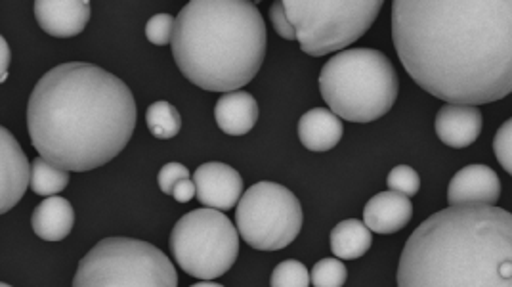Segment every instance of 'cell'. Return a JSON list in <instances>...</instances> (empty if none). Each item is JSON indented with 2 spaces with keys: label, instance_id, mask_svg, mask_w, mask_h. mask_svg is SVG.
I'll list each match as a JSON object with an SVG mask.
<instances>
[{
  "label": "cell",
  "instance_id": "obj_1",
  "mask_svg": "<svg viewBox=\"0 0 512 287\" xmlns=\"http://www.w3.org/2000/svg\"><path fill=\"white\" fill-rule=\"evenodd\" d=\"M392 41L409 77L448 104L512 94V0H396Z\"/></svg>",
  "mask_w": 512,
  "mask_h": 287
},
{
  "label": "cell",
  "instance_id": "obj_2",
  "mask_svg": "<svg viewBox=\"0 0 512 287\" xmlns=\"http://www.w3.org/2000/svg\"><path fill=\"white\" fill-rule=\"evenodd\" d=\"M136 129L127 85L102 67L69 62L44 73L29 96L27 131L52 165L85 173L115 159Z\"/></svg>",
  "mask_w": 512,
  "mask_h": 287
},
{
  "label": "cell",
  "instance_id": "obj_3",
  "mask_svg": "<svg viewBox=\"0 0 512 287\" xmlns=\"http://www.w3.org/2000/svg\"><path fill=\"white\" fill-rule=\"evenodd\" d=\"M398 287H512V213L499 207H448L406 242Z\"/></svg>",
  "mask_w": 512,
  "mask_h": 287
},
{
  "label": "cell",
  "instance_id": "obj_4",
  "mask_svg": "<svg viewBox=\"0 0 512 287\" xmlns=\"http://www.w3.org/2000/svg\"><path fill=\"white\" fill-rule=\"evenodd\" d=\"M266 43V23L253 2L192 0L176 18L172 56L195 87L235 92L255 79Z\"/></svg>",
  "mask_w": 512,
  "mask_h": 287
},
{
  "label": "cell",
  "instance_id": "obj_5",
  "mask_svg": "<svg viewBox=\"0 0 512 287\" xmlns=\"http://www.w3.org/2000/svg\"><path fill=\"white\" fill-rule=\"evenodd\" d=\"M400 90L398 73L383 52L352 48L321 67L320 92L339 119L371 123L392 110Z\"/></svg>",
  "mask_w": 512,
  "mask_h": 287
},
{
  "label": "cell",
  "instance_id": "obj_6",
  "mask_svg": "<svg viewBox=\"0 0 512 287\" xmlns=\"http://www.w3.org/2000/svg\"><path fill=\"white\" fill-rule=\"evenodd\" d=\"M73 287H178L171 259L155 245L106 238L81 259Z\"/></svg>",
  "mask_w": 512,
  "mask_h": 287
},
{
  "label": "cell",
  "instance_id": "obj_7",
  "mask_svg": "<svg viewBox=\"0 0 512 287\" xmlns=\"http://www.w3.org/2000/svg\"><path fill=\"white\" fill-rule=\"evenodd\" d=\"M300 50L310 56L344 52L379 18L383 0H283Z\"/></svg>",
  "mask_w": 512,
  "mask_h": 287
},
{
  "label": "cell",
  "instance_id": "obj_8",
  "mask_svg": "<svg viewBox=\"0 0 512 287\" xmlns=\"http://www.w3.org/2000/svg\"><path fill=\"white\" fill-rule=\"evenodd\" d=\"M176 265L197 280L224 276L239 255L237 228L216 209H195L184 215L171 232Z\"/></svg>",
  "mask_w": 512,
  "mask_h": 287
},
{
  "label": "cell",
  "instance_id": "obj_9",
  "mask_svg": "<svg viewBox=\"0 0 512 287\" xmlns=\"http://www.w3.org/2000/svg\"><path fill=\"white\" fill-rule=\"evenodd\" d=\"M237 232L258 251H279L297 240L302 207L291 190L276 182H258L237 203Z\"/></svg>",
  "mask_w": 512,
  "mask_h": 287
},
{
  "label": "cell",
  "instance_id": "obj_10",
  "mask_svg": "<svg viewBox=\"0 0 512 287\" xmlns=\"http://www.w3.org/2000/svg\"><path fill=\"white\" fill-rule=\"evenodd\" d=\"M197 199L216 211H230L243 198V178L226 163H205L193 173Z\"/></svg>",
  "mask_w": 512,
  "mask_h": 287
},
{
  "label": "cell",
  "instance_id": "obj_11",
  "mask_svg": "<svg viewBox=\"0 0 512 287\" xmlns=\"http://www.w3.org/2000/svg\"><path fill=\"white\" fill-rule=\"evenodd\" d=\"M31 186V163L6 127L0 129V213H8Z\"/></svg>",
  "mask_w": 512,
  "mask_h": 287
},
{
  "label": "cell",
  "instance_id": "obj_12",
  "mask_svg": "<svg viewBox=\"0 0 512 287\" xmlns=\"http://www.w3.org/2000/svg\"><path fill=\"white\" fill-rule=\"evenodd\" d=\"M501 198V180L488 165H467L451 178L448 188L449 207L486 205L495 207Z\"/></svg>",
  "mask_w": 512,
  "mask_h": 287
},
{
  "label": "cell",
  "instance_id": "obj_13",
  "mask_svg": "<svg viewBox=\"0 0 512 287\" xmlns=\"http://www.w3.org/2000/svg\"><path fill=\"white\" fill-rule=\"evenodd\" d=\"M35 18L44 33L67 39L85 31L90 20L88 0H37Z\"/></svg>",
  "mask_w": 512,
  "mask_h": 287
},
{
  "label": "cell",
  "instance_id": "obj_14",
  "mask_svg": "<svg viewBox=\"0 0 512 287\" xmlns=\"http://www.w3.org/2000/svg\"><path fill=\"white\" fill-rule=\"evenodd\" d=\"M484 127L482 111L476 106L446 104L438 111L434 129L438 138L451 148H467L478 140Z\"/></svg>",
  "mask_w": 512,
  "mask_h": 287
},
{
  "label": "cell",
  "instance_id": "obj_15",
  "mask_svg": "<svg viewBox=\"0 0 512 287\" xmlns=\"http://www.w3.org/2000/svg\"><path fill=\"white\" fill-rule=\"evenodd\" d=\"M413 217L411 199L392 190L381 192L367 201L363 222L375 234H396L406 228Z\"/></svg>",
  "mask_w": 512,
  "mask_h": 287
},
{
  "label": "cell",
  "instance_id": "obj_16",
  "mask_svg": "<svg viewBox=\"0 0 512 287\" xmlns=\"http://www.w3.org/2000/svg\"><path fill=\"white\" fill-rule=\"evenodd\" d=\"M216 125L222 133L230 136H243L253 131L258 121V104L245 90H235L220 96L214 108Z\"/></svg>",
  "mask_w": 512,
  "mask_h": 287
},
{
  "label": "cell",
  "instance_id": "obj_17",
  "mask_svg": "<svg viewBox=\"0 0 512 287\" xmlns=\"http://www.w3.org/2000/svg\"><path fill=\"white\" fill-rule=\"evenodd\" d=\"M342 121L327 108L306 111L299 121V138L310 152H329L341 142Z\"/></svg>",
  "mask_w": 512,
  "mask_h": 287
},
{
  "label": "cell",
  "instance_id": "obj_18",
  "mask_svg": "<svg viewBox=\"0 0 512 287\" xmlns=\"http://www.w3.org/2000/svg\"><path fill=\"white\" fill-rule=\"evenodd\" d=\"M75 224V211L71 203L60 196L44 199L33 211V232L44 242H60L69 236Z\"/></svg>",
  "mask_w": 512,
  "mask_h": 287
},
{
  "label": "cell",
  "instance_id": "obj_19",
  "mask_svg": "<svg viewBox=\"0 0 512 287\" xmlns=\"http://www.w3.org/2000/svg\"><path fill=\"white\" fill-rule=\"evenodd\" d=\"M329 242H331V251L337 259L354 261L369 251L373 236H371V230L365 226V222L348 219V221L339 222L333 228Z\"/></svg>",
  "mask_w": 512,
  "mask_h": 287
},
{
  "label": "cell",
  "instance_id": "obj_20",
  "mask_svg": "<svg viewBox=\"0 0 512 287\" xmlns=\"http://www.w3.org/2000/svg\"><path fill=\"white\" fill-rule=\"evenodd\" d=\"M67 184H69V171L48 163L43 157H37L31 163V190L37 196L52 198L64 192Z\"/></svg>",
  "mask_w": 512,
  "mask_h": 287
},
{
  "label": "cell",
  "instance_id": "obj_21",
  "mask_svg": "<svg viewBox=\"0 0 512 287\" xmlns=\"http://www.w3.org/2000/svg\"><path fill=\"white\" fill-rule=\"evenodd\" d=\"M146 123H148L150 133L159 140L174 138L182 129L180 113L165 100L151 104L148 111H146Z\"/></svg>",
  "mask_w": 512,
  "mask_h": 287
},
{
  "label": "cell",
  "instance_id": "obj_22",
  "mask_svg": "<svg viewBox=\"0 0 512 287\" xmlns=\"http://www.w3.org/2000/svg\"><path fill=\"white\" fill-rule=\"evenodd\" d=\"M346 278H348V270L337 257L321 259L310 272V280L314 287H342L346 284Z\"/></svg>",
  "mask_w": 512,
  "mask_h": 287
},
{
  "label": "cell",
  "instance_id": "obj_23",
  "mask_svg": "<svg viewBox=\"0 0 512 287\" xmlns=\"http://www.w3.org/2000/svg\"><path fill=\"white\" fill-rule=\"evenodd\" d=\"M310 284L312 280H310L308 268L295 259L279 263L274 268L272 280H270L272 287H310Z\"/></svg>",
  "mask_w": 512,
  "mask_h": 287
},
{
  "label": "cell",
  "instance_id": "obj_24",
  "mask_svg": "<svg viewBox=\"0 0 512 287\" xmlns=\"http://www.w3.org/2000/svg\"><path fill=\"white\" fill-rule=\"evenodd\" d=\"M386 184H388V188H390L392 192L402 194V196H406V198L417 196V192L421 190V178H419L415 169H411V167H407V165L394 167V169L388 173Z\"/></svg>",
  "mask_w": 512,
  "mask_h": 287
},
{
  "label": "cell",
  "instance_id": "obj_25",
  "mask_svg": "<svg viewBox=\"0 0 512 287\" xmlns=\"http://www.w3.org/2000/svg\"><path fill=\"white\" fill-rule=\"evenodd\" d=\"M176 31V18L171 14H157L146 23V37L155 46H165L174 39Z\"/></svg>",
  "mask_w": 512,
  "mask_h": 287
},
{
  "label": "cell",
  "instance_id": "obj_26",
  "mask_svg": "<svg viewBox=\"0 0 512 287\" xmlns=\"http://www.w3.org/2000/svg\"><path fill=\"white\" fill-rule=\"evenodd\" d=\"M493 152L501 167L512 175V117L507 119L493 138Z\"/></svg>",
  "mask_w": 512,
  "mask_h": 287
},
{
  "label": "cell",
  "instance_id": "obj_27",
  "mask_svg": "<svg viewBox=\"0 0 512 287\" xmlns=\"http://www.w3.org/2000/svg\"><path fill=\"white\" fill-rule=\"evenodd\" d=\"M190 177H192V175H190L188 167H184L182 163H167V165L159 171L157 182H159V188H161L165 194L172 196L174 188H176L182 180H190Z\"/></svg>",
  "mask_w": 512,
  "mask_h": 287
},
{
  "label": "cell",
  "instance_id": "obj_28",
  "mask_svg": "<svg viewBox=\"0 0 512 287\" xmlns=\"http://www.w3.org/2000/svg\"><path fill=\"white\" fill-rule=\"evenodd\" d=\"M270 22L276 27L279 37H283V39H287V41H297V33H295L293 25H291L287 14H285V8H283V2H281V0L272 4Z\"/></svg>",
  "mask_w": 512,
  "mask_h": 287
},
{
  "label": "cell",
  "instance_id": "obj_29",
  "mask_svg": "<svg viewBox=\"0 0 512 287\" xmlns=\"http://www.w3.org/2000/svg\"><path fill=\"white\" fill-rule=\"evenodd\" d=\"M195 196H197V188H195V182H192V180H182L172 192V198L176 199L178 203H188Z\"/></svg>",
  "mask_w": 512,
  "mask_h": 287
},
{
  "label": "cell",
  "instance_id": "obj_30",
  "mask_svg": "<svg viewBox=\"0 0 512 287\" xmlns=\"http://www.w3.org/2000/svg\"><path fill=\"white\" fill-rule=\"evenodd\" d=\"M0 48H2V73H0V81L4 83L6 75H8V64H10V48H8V43H6L4 37L0 39Z\"/></svg>",
  "mask_w": 512,
  "mask_h": 287
},
{
  "label": "cell",
  "instance_id": "obj_31",
  "mask_svg": "<svg viewBox=\"0 0 512 287\" xmlns=\"http://www.w3.org/2000/svg\"><path fill=\"white\" fill-rule=\"evenodd\" d=\"M190 287H224L218 286V284H214V282H199V284H195V286Z\"/></svg>",
  "mask_w": 512,
  "mask_h": 287
},
{
  "label": "cell",
  "instance_id": "obj_32",
  "mask_svg": "<svg viewBox=\"0 0 512 287\" xmlns=\"http://www.w3.org/2000/svg\"><path fill=\"white\" fill-rule=\"evenodd\" d=\"M0 287H12V286H8V284H0Z\"/></svg>",
  "mask_w": 512,
  "mask_h": 287
}]
</instances>
